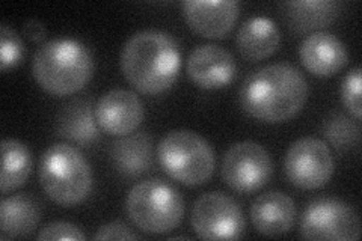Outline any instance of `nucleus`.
Instances as JSON below:
<instances>
[{"instance_id":"aec40b11","label":"nucleus","mask_w":362,"mask_h":241,"mask_svg":"<svg viewBox=\"0 0 362 241\" xmlns=\"http://www.w3.org/2000/svg\"><path fill=\"white\" fill-rule=\"evenodd\" d=\"M41 210L38 202L28 194H14L4 198L0 204L2 240L29 235L40 222Z\"/></svg>"},{"instance_id":"2eb2a0df","label":"nucleus","mask_w":362,"mask_h":241,"mask_svg":"<svg viewBox=\"0 0 362 241\" xmlns=\"http://www.w3.org/2000/svg\"><path fill=\"white\" fill-rule=\"evenodd\" d=\"M251 219L257 231L267 237L287 234L296 219V206L288 194L270 190L251 205Z\"/></svg>"},{"instance_id":"1a4fd4ad","label":"nucleus","mask_w":362,"mask_h":241,"mask_svg":"<svg viewBox=\"0 0 362 241\" xmlns=\"http://www.w3.org/2000/svg\"><path fill=\"white\" fill-rule=\"evenodd\" d=\"M274 174L266 148L252 141L233 145L222 160V178L234 192L252 193L263 189Z\"/></svg>"},{"instance_id":"39448f33","label":"nucleus","mask_w":362,"mask_h":241,"mask_svg":"<svg viewBox=\"0 0 362 241\" xmlns=\"http://www.w3.org/2000/svg\"><path fill=\"white\" fill-rule=\"evenodd\" d=\"M126 211L141 231L165 234L183 221L185 201L181 193L163 180H145L129 192Z\"/></svg>"},{"instance_id":"7ed1b4c3","label":"nucleus","mask_w":362,"mask_h":241,"mask_svg":"<svg viewBox=\"0 0 362 241\" xmlns=\"http://www.w3.org/2000/svg\"><path fill=\"white\" fill-rule=\"evenodd\" d=\"M32 73L45 93L58 97L73 95L93 77L94 57L81 41L52 40L42 44L33 56Z\"/></svg>"},{"instance_id":"f257e3e1","label":"nucleus","mask_w":362,"mask_h":241,"mask_svg":"<svg viewBox=\"0 0 362 241\" xmlns=\"http://www.w3.org/2000/svg\"><path fill=\"white\" fill-rule=\"evenodd\" d=\"M239 95L249 117L270 124L286 122L303 109L308 83L296 66L272 64L249 74Z\"/></svg>"},{"instance_id":"ddd939ff","label":"nucleus","mask_w":362,"mask_h":241,"mask_svg":"<svg viewBox=\"0 0 362 241\" xmlns=\"http://www.w3.org/2000/svg\"><path fill=\"white\" fill-rule=\"evenodd\" d=\"M183 14L189 28L210 40L225 38L239 17V4L234 0H187Z\"/></svg>"},{"instance_id":"f8f14e48","label":"nucleus","mask_w":362,"mask_h":241,"mask_svg":"<svg viewBox=\"0 0 362 241\" xmlns=\"http://www.w3.org/2000/svg\"><path fill=\"white\" fill-rule=\"evenodd\" d=\"M100 129L112 136H127L139 127L144 119V106L132 90L112 89L95 106Z\"/></svg>"},{"instance_id":"9b49d317","label":"nucleus","mask_w":362,"mask_h":241,"mask_svg":"<svg viewBox=\"0 0 362 241\" xmlns=\"http://www.w3.org/2000/svg\"><path fill=\"white\" fill-rule=\"evenodd\" d=\"M192 82L202 89H221L230 85L237 73L234 56L221 45L204 44L190 53L186 65Z\"/></svg>"},{"instance_id":"b1692460","label":"nucleus","mask_w":362,"mask_h":241,"mask_svg":"<svg viewBox=\"0 0 362 241\" xmlns=\"http://www.w3.org/2000/svg\"><path fill=\"white\" fill-rule=\"evenodd\" d=\"M343 102L346 109L354 114L355 119H361V66H355L346 76L341 88Z\"/></svg>"},{"instance_id":"412c9836","label":"nucleus","mask_w":362,"mask_h":241,"mask_svg":"<svg viewBox=\"0 0 362 241\" xmlns=\"http://www.w3.org/2000/svg\"><path fill=\"white\" fill-rule=\"evenodd\" d=\"M2 178L0 189L8 193L26 184L32 172V155L29 148L17 139H5L2 142Z\"/></svg>"},{"instance_id":"393cba45","label":"nucleus","mask_w":362,"mask_h":241,"mask_svg":"<svg viewBox=\"0 0 362 241\" xmlns=\"http://www.w3.org/2000/svg\"><path fill=\"white\" fill-rule=\"evenodd\" d=\"M85 234L76 225L68 222H53L45 225L38 240H85Z\"/></svg>"},{"instance_id":"4be33fe9","label":"nucleus","mask_w":362,"mask_h":241,"mask_svg":"<svg viewBox=\"0 0 362 241\" xmlns=\"http://www.w3.org/2000/svg\"><path fill=\"white\" fill-rule=\"evenodd\" d=\"M359 124L347 118L343 113H335L325 122L323 134L334 148L344 151L359 143Z\"/></svg>"},{"instance_id":"0eeeda50","label":"nucleus","mask_w":362,"mask_h":241,"mask_svg":"<svg viewBox=\"0 0 362 241\" xmlns=\"http://www.w3.org/2000/svg\"><path fill=\"white\" fill-rule=\"evenodd\" d=\"M300 235L307 240L355 241L361 237V222L352 205L337 198H319L302 214Z\"/></svg>"},{"instance_id":"bb28decb","label":"nucleus","mask_w":362,"mask_h":241,"mask_svg":"<svg viewBox=\"0 0 362 241\" xmlns=\"http://www.w3.org/2000/svg\"><path fill=\"white\" fill-rule=\"evenodd\" d=\"M23 32L33 42H40L45 38V26L40 20L35 18H30L23 25Z\"/></svg>"},{"instance_id":"6e6552de","label":"nucleus","mask_w":362,"mask_h":241,"mask_svg":"<svg viewBox=\"0 0 362 241\" xmlns=\"http://www.w3.org/2000/svg\"><path fill=\"white\" fill-rule=\"evenodd\" d=\"M192 226L202 240H237L245 233V217L234 198L222 192H210L197 199Z\"/></svg>"},{"instance_id":"f3484780","label":"nucleus","mask_w":362,"mask_h":241,"mask_svg":"<svg viewBox=\"0 0 362 241\" xmlns=\"http://www.w3.org/2000/svg\"><path fill=\"white\" fill-rule=\"evenodd\" d=\"M281 44V32L274 20L252 17L239 29L235 45L239 53L249 62L263 61L274 54Z\"/></svg>"},{"instance_id":"6ab92c4d","label":"nucleus","mask_w":362,"mask_h":241,"mask_svg":"<svg viewBox=\"0 0 362 241\" xmlns=\"http://www.w3.org/2000/svg\"><path fill=\"white\" fill-rule=\"evenodd\" d=\"M95 107L88 100H76L59 113L58 134L77 145L89 146L100 139Z\"/></svg>"},{"instance_id":"9d476101","label":"nucleus","mask_w":362,"mask_h":241,"mask_svg":"<svg viewBox=\"0 0 362 241\" xmlns=\"http://www.w3.org/2000/svg\"><path fill=\"white\" fill-rule=\"evenodd\" d=\"M286 177L294 187L314 190L326 186L334 174V157L329 146L315 137H302L287 151Z\"/></svg>"},{"instance_id":"5701e85b","label":"nucleus","mask_w":362,"mask_h":241,"mask_svg":"<svg viewBox=\"0 0 362 241\" xmlns=\"http://www.w3.org/2000/svg\"><path fill=\"white\" fill-rule=\"evenodd\" d=\"M23 54H25V45H23L18 33L4 23L0 28V65L5 73L9 68L16 66Z\"/></svg>"},{"instance_id":"dca6fc26","label":"nucleus","mask_w":362,"mask_h":241,"mask_svg":"<svg viewBox=\"0 0 362 241\" xmlns=\"http://www.w3.org/2000/svg\"><path fill=\"white\" fill-rule=\"evenodd\" d=\"M113 167L124 178H138L153 165V141L146 133L121 136L110 148Z\"/></svg>"},{"instance_id":"a878e982","label":"nucleus","mask_w":362,"mask_h":241,"mask_svg":"<svg viewBox=\"0 0 362 241\" xmlns=\"http://www.w3.org/2000/svg\"><path fill=\"white\" fill-rule=\"evenodd\" d=\"M141 235L133 233L124 222H110L101 226L94 240H138Z\"/></svg>"},{"instance_id":"423d86ee","label":"nucleus","mask_w":362,"mask_h":241,"mask_svg":"<svg viewBox=\"0 0 362 241\" xmlns=\"http://www.w3.org/2000/svg\"><path fill=\"white\" fill-rule=\"evenodd\" d=\"M158 163L173 180L195 187L207 182L216 160L210 143L195 131H169L157 148Z\"/></svg>"},{"instance_id":"4468645a","label":"nucleus","mask_w":362,"mask_h":241,"mask_svg":"<svg viewBox=\"0 0 362 241\" xmlns=\"http://www.w3.org/2000/svg\"><path fill=\"white\" fill-rule=\"evenodd\" d=\"M299 56L303 66L319 77H331L347 65L349 54L346 45L329 32H315L299 47Z\"/></svg>"},{"instance_id":"a211bd4d","label":"nucleus","mask_w":362,"mask_h":241,"mask_svg":"<svg viewBox=\"0 0 362 241\" xmlns=\"http://www.w3.org/2000/svg\"><path fill=\"white\" fill-rule=\"evenodd\" d=\"M282 17L293 30L322 32L339 16V4L335 0H294L281 4Z\"/></svg>"},{"instance_id":"20e7f679","label":"nucleus","mask_w":362,"mask_h":241,"mask_svg":"<svg viewBox=\"0 0 362 241\" xmlns=\"http://www.w3.org/2000/svg\"><path fill=\"white\" fill-rule=\"evenodd\" d=\"M40 182L53 202L73 206L89 196L93 189V170L77 148L56 143L42 154Z\"/></svg>"},{"instance_id":"f03ea898","label":"nucleus","mask_w":362,"mask_h":241,"mask_svg":"<svg viewBox=\"0 0 362 241\" xmlns=\"http://www.w3.org/2000/svg\"><path fill=\"white\" fill-rule=\"evenodd\" d=\"M181 53L173 35L157 29L136 32L124 44L121 70L142 94L157 95L171 88L180 73Z\"/></svg>"}]
</instances>
